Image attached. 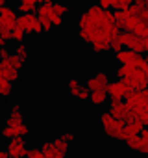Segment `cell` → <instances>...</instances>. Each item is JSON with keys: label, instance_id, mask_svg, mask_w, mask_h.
<instances>
[{"label": "cell", "instance_id": "obj_9", "mask_svg": "<svg viewBox=\"0 0 148 158\" xmlns=\"http://www.w3.org/2000/svg\"><path fill=\"white\" fill-rule=\"evenodd\" d=\"M84 84L91 93L93 91H107V86L111 84V74L106 69H96L87 76V80Z\"/></svg>", "mask_w": 148, "mask_h": 158}, {"label": "cell", "instance_id": "obj_23", "mask_svg": "<svg viewBox=\"0 0 148 158\" xmlns=\"http://www.w3.org/2000/svg\"><path fill=\"white\" fill-rule=\"evenodd\" d=\"M13 54L15 56H19L24 63L28 61V58H30V48H28V45H24V43H19V45H15V48H13Z\"/></svg>", "mask_w": 148, "mask_h": 158}, {"label": "cell", "instance_id": "obj_13", "mask_svg": "<svg viewBox=\"0 0 148 158\" xmlns=\"http://www.w3.org/2000/svg\"><path fill=\"white\" fill-rule=\"evenodd\" d=\"M124 145H126V149H128L130 152L146 156V154H148V128H142L141 134H137V136L126 139Z\"/></svg>", "mask_w": 148, "mask_h": 158}, {"label": "cell", "instance_id": "obj_42", "mask_svg": "<svg viewBox=\"0 0 148 158\" xmlns=\"http://www.w3.org/2000/svg\"><path fill=\"white\" fill-rule=\"evenodd\" d=\"M15 2H17V0H15Z\"/></svg>", "mask_w": 148, "mask_h": 158}, {"label": "cell", "instance_id": "obj_41", "mask_svg": "<svg viewBox=\"0 0 148 158\" xmlns=\"http://www.w3.org/2000/svg\"><path fill=\"white\" fill-rule=\"evenodd\" d=\"M10 158H13V156H10Z\"/></svg>", "mask_w": 148, "mask_h": 158}, {"label": "cell", "instance_id": "obj_20", "mask_svg": "<svg viewBox=\"0 0 148 158\" xmlns=\"http://www.w3.org/2000/svg\"><path fill=\"white\" fill-rule=\"evenodd\" d=\"M11 93H13V84L6 80L4 74L0 73V99H10Z\"/></svg>", "mask_w": 148, "mask_h": 158}, {"label": "cell", "instance_id": "obj_15", "mask_svg": "<svg viewBox=\"0 0 148 158\" xmlns=\"http://www.w3.org/2000/svg\"><path fill=\"white\" fill-rule=\"evenodd\" d=\"M131 91H133V89H131L124 80H120V78H117L115 82H111V84L107 86L109 101H122V99H126Z\"/></svg>", "mask_w": 148, "mask_h": 158}, {"label": "cell", "instance_id": "obj_21", "mask_svg": "<svg viewBox=\"0 0 148 158\" xmlns=\"http://www.w3.org/2000/svg\"><path fill=\"white\" fill-rule=\"evenodd\" d=\"M107 91H93L91 95H89V102L93 104V106H104L106 102H107Z\"/></svg>", "mask_w": 148, "mask_h": 158}, {"label": "cell", "instance_id": "obj_1", "mask_svg": "<svg viewBox=\"0 0 148 158\" xmlns=\"http://www.w3.org/2000/svg\"><path fill=\"white\" fill-rule=\"evenodd\" d=\"M119 35L115 15L98 4L87 6L76 19V37L91 48L93 54L104 56L111 50V41Z\"/></svg>", "mask_w": 148, "mask_h": 158}, {"label": "cell", "instance_id": "obj_38", "mask_svg": "<svg viewBox=\"0 0 148 158\" xmlns=\"http://www.w3.org/2000/svg\"><path fill=\"white\" fill-rule=\"evenodd\" d=\"M146 128H148V123H146Z\"/></svg>", "mask_w": 148, "mask_h": 158}, {"label": "cell", "instance_id": "obj_4", "mask_svg": "<svg viewBox=\"0 0 148 158\" xmlns=\"http://www.w3.org/2000/svg\"><path fill=\"white\" fill-rule=\"evenodd\" d=\"M2 138L4 139H11V138H26L30 134V125L26 121V115L22 112V108L19 104H13L8 110V115L4 119L2 125Z\"/></svg>", "mask_w": 148, "mask_h": 158}, {"label": "cell", "instance_id": "obj_19", "mask_svg": "<svg viewBox=\"0 0 148 158\" xmlns=\"http://www.w3.org/2000/svg\"><path fill=\"white\" fill-rule=\"evenodd\" d=\"M37 2L39 0H17V11L33 13V10H37Z\"/></svg>", "mask_w": 148, "mask_h": 158}, {"label": "cell", "instance_id": "obj_39", "mask_svg": "<svg viewBox=\"0 0 148 158\" xmlns=\"http://www.w3.org/2000/svg\"><path fill=\"white\" fill-rule=\"evenodd\" d=\"M144 158H148V154H146V156H144Z\"/></svg>", "mask_w": 148, "mask_h": 158}, {"label": "cell", "instance_id": "obj_33", "mask_svg": "<svg viewBox=\"0 0 148 158\" xmlns=\"http://www.w3.org/2000/svg\"><path fill=\"white\" fill-rule=\"evenodd\" d=\"M6 43H8V41L2 37V34H0V47H6Z\"/></svg>", "mask_w": 148, "mask_h": 158}, {"label": "cell", "instance_id": "obj_31", "mask_svg": "<svg viewBox=\"0 0 148 158\" xmlns=\"http://www.w3.org/2000/svg\"><path fill=\"white\" fill-rule=\"evenodd\" d=\"M142 101H144V110L148 112V88L142 89Z\"/></svg>", "mask_w": 148, "mask_h": 158}, {"label": "cell", "instance_id": "obj_26", "mask_svg": "<svg viewBox=\"0 0 148 158\" xmlns=\"http://www.w3.org/2000/svg\"><path fill=\"white\" fill-rule=\"evenodd\" d=\"M24 158H46V156L41 151V147H32V149H28V152H26Z\"/></svg>", "mask_w": 148, "mask_h": 158}, {"label": "cell", "instance_id": "obj_7", "mask_svg": "<svg viewBox=\"0 0 148 158\" xmlns=\"http://www.w3.org/2000/svg\"><path fill=\"white\" fill-rule=\"evenodd\" d=\"M41 151L46 158H67L70 152V143L63 139V136H56L54 139H48L41 145Z\"/></svg>", "mask_w": 148, "mask_h": 158}, {"label": "cell", "instance_id": "obj_29", "mask_svg": "<svg viewBox=\"0 0 148 158\" xmlns=\"http://www.w3.org/2000/svg\"><path fill=\"white\" fill-rule=\"evenodd\" d=\"M10 54H11V52H10V48H6V47H0V61H2V60H6Z\"/></svg>", "mask_w": 148, "mask_h": 158}, {"label": "cell", "instance_id": "obj_36", "mask_svg": "<svg viewBox=\"0 0 148 158\" xmlns=\"http://www.w3.org/2000/svg\"><path fill=\"white\" fill-rule=\"evenodd\" d=\"M41 4H50V2H54V0H39Z\"/></svg>", "mask_w": 148, "mask_h": 158}, {"label": "cell", "instance_id": "obj_25", "mask_svg": "<svg viewBox=\"0 0 148 158\" xmlns=\"http://www.w3.org/2000/svg\"><path fill=\"white\" fill-rule=\"evenodd\" d=\"M24 37H26V34H24L19 26H15V28L11 30V41H13V43H17V45H19V43H24Z\"/></svg>", "mask_w": 148, "mask_h": 158}, {"label": "cell", "instance_id": "obj_8", "mask_svg": "<svg viewBox=\"0 0 148 158\" xmlns=\"http://www.w3.org/2000/svg\"><path fill=\"white\" fill-rule=\"evenodd\" d=\"M22 67H24V61H22L19 56H15L13 52H11L6 60L0 61V69H2L4 78H6V80H10L11 84L19 82V78H21V69H22Z\"/></svg>", "mask_w": 148, "mask_h": 158}, {"label": "cell", "instance_id": "obj_5", "mask_svg": "<svg viewBox=\"0 0 148 158\" xmlns=\"http://www.w3.org/2000/svg\"><path fill=\"white\" fill-rule=\"evenodd\" d=\"M100 128H102V134L106 138L115 139V141H122V143L126 141V123L111 117L107 112H104L100 115Z\"/></svg>", "mask_w": 148, "mask_h": 158}, {"label": "cell", "instance_id": "obj_12", "mask_svg": "<svg viewBox=\"0 0 148 158\" xmlns=\"http://www.w3.org/2000/svg\"><path fill=\"white\" fill-rule=\"evenodd\" d=\"M67 86V93L72 97V99H76V101H80V102H89V95H91V91L85 88V84L80 80V78H67V82H65Z\"/></svg>", "mask_w": 148, "mask_h": 158}, {"label": "cell", "instance_id": "obj_18", "mask_svg": "<svg viewBox=\"0 0 148 158\" xmlns=\"http://www.w3.org/2000/svg\"><path fill=\"white\" fill-rule=\"evenodd\" d=\"M135 56H137V54H135L133 50H130V48H120V50L115 52V61H117L119 65H126V63H130Z\"/></svg>", "mask_w": 148, "mask_h": 158}, {"label": "cell", "instance_id": "obj_40", "mask_svg": "<svg viewBox=\"0 0 148 158\" xmlns=\"http://www.w3.org/2000/svg\"><path fill=\"white\" fill-rule=\"evenodd\" d=\"M0 73H2V69H0Z\"/></svg>", "mask_w": 148, "mask_h": 158}, {"label": "cell", "instance_id": "obj_16", "mask_svg": "<svg viewBox=\"0 0 148 158\" xmlns=\"http://www.w3.org/2000/svg\"><path fill=\"white\" fill-rule=\"evenodd\" d=\"M6 151H8V154L10 156H13V158H24L26 156V152H28V145H26V138H11V139H8V143H6Z\"/></svg>", "mask_w": 148, "mask_h": 158}, {"label": "cell", "instance_id": "obj_11", "mask_svg": "<svg viewBox=\"0 0 148 158\" xmlns=\"http://www.w3.org/2000/svg\"><path fill=\"white\" fill-rule=\"evenodd\" d=\"M17 26L26 34V35H39L43 34L41 21L35 13H21L17 19Z\"/></svg>", "mask_w": 148, "mask_h": 158}, {"label": "cell", "instance_id": "obj_37", "mask_svg": "<svg viewBox=\"0 0 148 158\" xmlns=\"http://www.w3.org/2000/svg\"><path fill=\"white\" fill-rule=\"evenodd\" d=\"M133 2H139V0H133Z\"/></svg>", "mask_w": 148, "mask_h": 158}, {"label": "cell", "instance_id": "obj_34", "mask_svg": "<svg viewBox=\"0 0 148 158\" xmlns=\"http://www.w3.org/2000/svg\"><path fill=\"white\" fill-rule=\"evenodd\" d=\"M6 6H8V0H0V10L6 8Z\"/></svg>", "mask_w": 148, "mask_h": 158}, {"label": "cell", "instance_id": "obj_22", "mask_svg": "<svg viewBox=\"0 0 148 158\" xmlns=\"http://www.w3.org/2000/svg\"><path fill=\"white\" fill-rule=\"evenodd\" d=\"M142 128H144V125H141L139 121H126V139L141 134Z\"/></svg>", "mask_w": 148, "mask_h": 158}, {"label": "cell", "instance_id": "obj_2", "mask_svg": "<svg viewBox=\"0 0 148 158\" xmlns=\"http://www.w3.org/2000/svg\"><path fill=\"white\" fill-rule=\"evenodd\" d=\"M113 15H115V23L119 28L139 34L142 37L148 35V0L133 2L128 10L117 11Z\"/></svg>", "mask_w": 148, "mask_h": 158}, {"label": "cell", "instance_id": "obj_27", "mask_svg": "<svg viewBox=\"0 0 148 158\" xmlns=\"http://www.w3.org/2000/svg\"><path fill=\"white\" fill-rule=\"evenodd\" d=\"M61 136H63V139H65V141H68L70 145L74 143V139H76V136H74V132H70V130H65V132H61Z\"/></svg>", "mask_w": 148, "mask_h": 158}, {"label": "cell", "instance_id": "obj_14", "mask_svg": "<svg viewBox=\"0 0 148 158\" xmlns=\"http://www.w3.org/2000/svg\"><path fill=\"white\" fill-rule=\"evenodd\" d=\"M119 39L122 43V48H130L135 54H142L144 52V37L133 32H122L119 34Z\"/></svg>", "mask_w": 148, "mask_h": 158}, {"label": "cell", "instance_id": "obj_6", "mask_svg": "<svg viewBox=\"0 0 148 158\" xmlns=\"http://www.w3.org/2000/svg\"><path fill=\"white\" fill-rule=\"evenodd\" d=\"M35 15L39 17L45 34L52 32L54 28H63V26H65V19L54 13V6H52V2H50V4H41V6H37Z\"/></svg>", "mask_w": 148, "mask_h": 158}, {"label": "cell", "instance_id": "obj_32", "mask_svg": "<svg viewBox=\"0 0 148 158\" xmlns=\"http://www.w3.org/2000/svg\"><path fill=\"white\" fill-rule=\"evenodd\" d=\"M0 158H10V154H8L6 147H4V149H0Z\"/></svg>", "mask_w": 148, "mask_h": 158}, {"label": "cell", "instance_id": "obj_3", "mask_svg": "<svg viewBox=\"0 0 148 158\" xmlns=\"http://www.w3.org/2000/svg\"><path fill=\"white\" fill-rule=\"evenodd\" d=\"M117 78L124 80L131 89H146L148 88V58L137 54L130 63L119 65L115 69Z\"/></svg>", "mask_w": 148, "mask_h": 158}, {"label": "cell", "instance_id": "obj_24", "mask_svg": "<svg viewBox=\"0 0 148 158\" xmlns=\"http://www.w3.org/2000/svg\"><path fill=\"white\" fill-rule=\"evenodd\" d=\"M131 4H133V0H111V8H113V10H117V11L128 10Z\"/></svg>", "mask_w": 148, "mask_h": 158}, {"label": "cell", "instance_id": "obj_10", "mask_svg": "<svg viewBox=\"0 0 148 158\" xmlns=\"http://www.w3.org/2000/svg\"><path fill=\"white\" fill-rule=\"evenodd\" d=\"M17 10H13L11 6H6L0 10V34L6 41H11V30L17 26Z\"/></svg>", "mask_w": 148, "mask_h": 158}, {"label": "cell", "instance_id": "obj_30", "mask_svg": "<svg viewBox=\"0 0 148 158\" xmlns=\"http://www.w3.org/2000/svg\"><path fill=\"white\" fill-rule=\"evenodd\" d=\"M98 6L102 10H111V0H98Z\"/></svg>", "mask_w": 148, "mask_h": 158}, {"label": "cell", "instance_id": "obj_28", "mask_svg": "<svg viewBox=\"0 0 148 158\" xmlns=\"http://www.w3.org/2000/svg\"><path fill=\"white\" fill-rule=\"evenodd\" d=\"M120 48H122V43H120V39H119V35H117V37L111 41V50L117 52V50H120Z\"/></svg>", "mask_w": 148, "mask_h": 158}, {"label": "cell", "instance_id": "obj_17", "mask_svg": "<svg viewBox=\"0 0 148 158\" xmlns=\"http://www.w3.org/2000/svg\"><path fill=\"white\" fill-rule=\"evenodd\" d=\"M107 114H109L111 117L120 119V121L126 123V119H128V106H126V102H122V101H109Z\"/></svg>", "mask_w": 148, "mask_h": 158}, {"label": "cell", "instance_id": "obj_35", "mask_svg": "<svg viewBox=\"0 0 148 158\" xmlns=\"http://www.w3.org/2000/svg\"><path fill=\"white\" fill-rule=\"evenodd\" d=\"M144 52H148V35L144 37Z\"/></svg>", "mask_w": 148, "mask_h": 158}]
</instances>
